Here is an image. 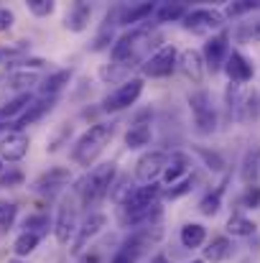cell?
I'll list each match as a JSON object with an SVG mask.
<instances>
[{
  "label": "cell",
  "instance_id": "cell-1",
  "mask_svg": "<svg viewBox=\"0 0 260 263\" xmlns=\"http://www.w3.org/2000/svg\"><path fill=\"white\" fill-rule=\"evenodd\" d=\"M112 136H115V125L112 123H94L92 128H87L85 133L77 138V143L72 148V161L77 166L89 169L99 159V154L107 148Z\"/></svg>",
  "mask_w": 260,
  "mask_h": 263
},
{
  "label": "cell",
  "instance_id": "cell-2",
  "mask_svg": "<svg viewBox=\"0 0 260 263\" xmlns=\"http://www.w3.org/2000/svg\"><path fill=\"white\" fill-rule=\"evenodd\" d=\"M115 176H117V166H115L112 161L94 166V169L79 181V186H77L82 204H85V207H92V204H97L99 199H105V197L110 194L112 184H115Z\"/></svg>",
  "mask_w": 260,
  "mask_h": 263
},
{
  "label": "cell",
  "instance_id": "cell-3",
  "mask_svg": "<svg viewBox=\"0 0 260 263\" xmlns=\"http://www.w3.org/2000/svg\"><path fill=\"white\" fill-rule=\"evenodd\" d=\"M189 105H191V112H194V130L199 136H209L217 130V112L212 107V97L209 92L199 89L194 95H189Z\"/></svg>",
  "mask_w": 260,
  "mask_h": 263
},
{
  "label": "cell",
  "instance_id": "cell-4",
  "mask_svg": "<svg viewBox=\"0 0 260 263\" xmlns=\"http://www.w3.org/2000/svg\"><path fill=\"white\" fill-rule=\"evenodd\" d=\"M161 238H164V228H161V222H158V225H148V228H138V230H133V233L128 235V240L123 243L120 251L138 261V258H141L143 253H148V248L156 246Z\"/></svg>",
  "mask_w": 260,
  "mask_h": 263
},
{
  "label": "cell",
  "instance_id": "cell-5",
  "mask_svg": "<svg viewBox=\"0 0 260 263\" xmlns=\"http://www.w3.org/2000/svg\"><path fill=\"white\" fill-rule=\"evenodd\" d=\"M186 31L196 33V36H204L209 31H219L225 26V13L219 10H212V8H196V10H189L184 15V23H181Z\"/></svg>",
  "mask_w": 260,
  "mask_h": 263
},
{
  "label": "cell",
  "instance_id": "cell-6",
  "mask_svg": "<svg viewBox=\"0 0 260 263\" xmlns=\"http://www.w3.org/2000/svg\"><path fill=\"white\" fill-rule=\"evenodd\" d=\"M143 92V80L141 77H133V80H125L117 89H112L105 100H102V110L105 112H117V110H125L130 105H135V100L141 97Z\"/></svg>",
  "mask_w": 260,
  "mask_h": 263
},
{
  "label": "cell",
  "instance_id": "cell-7",
  "mask_svg": "<svg viewBox=\"0 0 260 263\" xmlns=\"http://www.w3.org/2000/svg\"><path fill=\"white\" fill-rule=\"evenodd\" d=\"M178 64V51L176 46H161L151 59H143V77H151V80H161V77H169Z\"/></svg>",
  "mask_w": 260,
  "mask_h": 263
},
{
  "label": "cell",
  "instance_id": "cell-8",
  "mask_svg": "<svg viewBox=\"0 0 260 263\" xmlns=\"http://www.w3.org/2000/svg\"><path fill=\"white\" fill-rule=\"evenodd\" d=\"M227 57H230V33L227 31H219L217 36H212L204 44V67L214 74V72L225 69Z\"/></svg>",
  "mask_w": 260,
  "mask_h": 263
},
{
  "label": "cell",
  "instance_id": "cell-9",
  "mask_svg": "<svg viewBox=\"0 0 260 263\" xmlns=\"http://www.w3.org/2000/svg\"><path fill=\"white\" fill-rule=\"evenodd\" d=\"M164 217V207L161 202L156 204H148V207H141V210H123L120 207V225L123 228H148V225H158Z\"/></svg>",
  "mask_w": 260,
  "mask_h": 263
},
{
  "label": "cell",
  "instance_id": "cell-10",
  "mask_svg": "<svg viewBox=\"0 0 260 263\" xmlns=\"http://www.w3.org/2000/svg\"><path fill=\"white\" fill-rule=\"evenodd\" d=\"M105 225H107V217H105L102 212H89L85 217V222L77 228V235H74V240H72V253H74V256H82L87 243H89L92 238H97V235L105 230Z\"/></svg>",
  "mask_w": 260,
  "mask_h": 263
},
{
  "label": "cell",
  "instance_id": "cell-11",
  "mask_svg": "<svg viewBox=\"0 0 260 263\" xmlns=\"http://www.w3.org/2000/svg\"><path fill=\"white\" fill-rule=\"evenodd\" d=\"M166 159H169V154H164V151H148V154H143L138 159V164H135V176L143 184H153L158 176L164 174Z\"/></svg>",
  "mask_w": 260,
  "mask_h": 263
},
{
  "label": "cell",
  "instance_id": "cell-12",
  "mask_svg": "<svg viewBox=\"0 0 260 263\" xmlns=\"http://www.w3.org/2000/svg\"><path fill=\"white\" fill-rule=\"evenodd\" d=\"M69 181H72V172H69V169H64V166H54V169L44 172V174L33 181V189H36L38 194H49V197H51V194L62 192Z\"/></svg>",
  "mask_w": 260,
  "mask_h": 263
},
{
  "label": "cell",
  "instance_id": "cell-13",
  "mask_svg": "<svg viewBox=\"0 0 260 263\" xmlns=\"http://www.w3.org/2000/svg\"><path fill=\"white\" fill-rule=\"evenodd\" d=\"M56 100H59V97H41V100L31 102V105L21 112V118H15V120H13V130H15V133H23V128L33 125V123H36V120H41L46 112H51V110H54V105H56Z\"/></svg>",
  "mask_w": 260,
  "mask_h": 263
},
{
  "label": "cell",
  "instance_id": "cell-14",
  "mask_svg": "<svg viewBox=\"0 0 260 263\" xmlns=\"http://www.w3.org/2000/svg\"><path fill=\"white\" fill-rule=\"evenodd\" d=\"M77 233V212L69 202H64L59 207V215H56V222H54V235L62 246H67Z\"/></svg>",
  "mask_w": 260,
  "mask_h": 263
},
{
  "label": "cell",
  "instance_id": "cell-15",
  "mask_svg": "<svg viewBox=\"0 0 260 263\" xmlns=\"http://www.w3.org/2000/svg\"><path fill=\"white\" fill-rule=\"evenodd\" d=\"M28 148H31V141H28V136L26 133H8L5 138H3V143H0V159L3 161H21L26 154H28Z\"/></svg>",
  "mask_w": 260,
  "mask_h": 263
},
{
  "label": "cell",
  "instance_id": "cell-16",
  "mask_svg": "<svg viewBox=\"0 0 260 263\" xmlns=\"http://www.w3.org/2000/svg\"><path fill=\"white\" fill-rule=\"evenodd\" d=\"M176 67H178L181 74H184L186 80H191L194 85H199V82L204 80V57H202L196 49H186V51H181Z\"/></svg>",
  "mask_w": 260,
  "mask_h": 263
},
{
  "label": "cell",
  "instance_id": "cell-17",
  "mask_svg": "<svg viewBox=\"0 0 260 263\" xmlns=\"http://www.w3.org/2000/svg\"><path fill=\"white\" fill-rule=\"evenodd\" d=\"M225 72H227V77H230V82H235V85H245V82H250L253 80V64L240 54V51H230V57H227V62H225Z\"/></svg>",
  "mask_w": 260,
  "mask_h": 263
},
{
  "label": "cell",
  "instance_id": "cell-18",
  "mask_svg": "<svg viewBox=\"0 0 260 263\" xmlns=\"http://www.w3.org/2000/svg\"><path fill=\"white\" fill-rule=\"evenodd\" d=\"M161 184L153 181V184H146V186H135L133 194L128 197V202L123 204V210H141V207H148V204H156L158 197H161Z\"/></svg>",
  "mask_w": 260,
  "mask_h": 263
},
{
  "label": "cell",
  "instance_id": "cell-19",
  "mask_svg": "<svg viewBox=\"0 0 260 263\" xmlns=\"http://www.w3.org/2000/svg\"><path fill=\"white\" fill-rule=\"evenodd\" d=\"M189 166H191V161H189V156L186 154H181V151H173L169 154V159H166V169H164V184H176V181H181V179H186L189 174Z\"/></svg>",
  "mask_w": 260,
  "mask_h": 263
},
{
  "label": "cell",
  "instance_id": "cell-20",
  "mask_svg": "<svg viewBox=\"0 0 260 263\" xmlns=\"http://www.w3.org/2000/svg\"><path fill=\"white\" fill-rule=\"evenodd\" d=\"M153 13H156V3H138V5H130V8H120L117 26H133L135 28Z\"/></svg>",
  "mask_w": 260,
  "mask_h": 263
},
{
  "label": "cell",
  "instance_id": "cell-21",
  "mask_svg": "<svg viewBox=\"0 0 260 263\" xmlns=\"http://www.w3.org/2000/svg\"><path fill=\"white\" fill-rule=\"evenodd\" d=\"M153 138V130H151V123H133L128 130H125V146L128 148H143L148 146Z\"/></svg>",
  "mask_w": 260,
  "mask_h": 263
},
{
  "label": "cell",
  "instance_id": "cell-22",
  "mask_svg": "<svg viewBox=\"0 0 260 263\" xmlns=\"http://www.w3.org/2000/svg\"><path fill=\"white\" fill-rule=\"evenodd\" d=\"M69 82H72V69H59V72L49 74V77L41 82L38 92H41L44 97H59V92L67 87Z\"/></svg>",
  "mask_w": 260,
  "mask_h": 263
},
{
  "label": "cell",
  "instance_id": "cell-23",
  "mask_svg": "<svg viewBox=\"0 0 260 263\" xmlns=\"http://www.w3.org/2000/svg\"><path fill=\"white\" fill-rule=\"evenodd\" d=\"M31 102H33L31 92H21L18 97H13V100H8L5 105H0V125H3L5 120L21 118V112H23V110H26Z\"/></svg>",
  "mask_w": 260,
  "mask_h": 263
},
{
  "label": "cell",
  "instance_id": "cell-24",
  "mask_svg": "<svg viewBox=\"0 0 260 263\" xmlns=\"http://www.w3.org/2000/svg\"><path fill=\"white\" fill-rule=\"evenodd\" d=\"M230 253H232V243L225 235L212 238V243L204 248V263H222L230 258Z\"/></svg>",
  "mask_w": 260,
  "mask_h": 263
},
{
  "label": "cell",
  "instance_id": "cell-25",
  "mask_svg": "<svg viewBox=\"0 0 260 263\" xmlns=\"http://www.w3.org/2000/svg\"><path fill=\"white\" fill-rule=\"evenodd\" d=\"M89 15H92V5L89 3H74L69 15H67V28L69 31H85L87 23H89Z\"/></svg>",
  "mask_w": 260,
  "mask_h": 263
},
{
  "label": "cell",
  "instance_id": "cell-26",
  "mask_svg": "<svg viewBox=\"0 0 260 263\" xmlns=\"http://www.w3.org/2000/svg\"><path fill=\"white\" fill-rule=\"evenodd\" d=\"M28 59V44L26 41H15V44H8V46H0V64L8 67V64H23Z\"/></svg>",
  "mask_w": 260,
  "mask_h": 263
},
{
  "label": "cell",
  "instance_id": "cell-27",
  "mask_svg": "<svg viewBox=\"0 0 260 263\" xmlns=\"http://www.w3.org/2000/svg\"><path fill=\"white\" fill-rule=\"evenodd\" d=\"M181 246L184 248H199V246H204V240H207V230H204V225H199V222H186L184 228H181Z\"/></svg>",
  "mask_w": 260,
  "mask_h": 263
},
{
  "label": "cell",
  "instance_id": "cell-28",
  "mask_svg": "<svg viewBox=\"0 0 260 263\" xmlns=\"http://www.w3.org/2000/svg\"><path fill=\"white\" fill-rule=\"evenodd\" d=\"M186 5L184 3H161L156 8V21L158 23H173V21H184L186 15Z\"/></svg>",
  "mask_w": 260,
  "mask_h": 263
},
{
  "label": "cell",
  "instance_id": "cell-29",
  "mask_svg": "<svg viewBox=\"0 0 260 263\" xmlns=\"http://www.w3.org/2000/svg\"><path fill=\"white\" fill-rule=\"evenodd\" d=\"M38 243H41V235H36V233H21L18 238H15V243H13V253H15V258H26V256H31L36 248H38Z\"/></svg>",
  "mask_w": 260,
  "mask_h": 263
},
{
  "label": "cell",
  "instance_id": "cell-30",
  "mask_svg": "<svg viewBox=\"0 0 260 263\" xmlns=\"http://www.w3.org/2000/svg\"><path fill=\"white\" fill-rule=\"evenodd\" d=\"M222 192H225V181H222L214 192H209V194H204V197H202V202H199V212H202V215H207V217L217 215V212H219V207H222Z\"/></svg>",
  "mask_w": 260,
  "mask_h": 263
},
{
  "label": "cell",
  "instance_id": "cell-31",
  "mask_svg": "<svg viewBox=\"0 0 260 263\" xmlns=\"http://www.w3.org/2000/svg\"><path fill=\"white\" fill-rule=\"evenodd\" d=\"M227 233L235 235V238H248V235L255 233V222L248 220V217H243V215H232L227 220Z\"/></svg>",
  "mask_w": 260,
  "mask_h": 263
},
{
  "label": "cell",
  "instance_id": "cell-32",
  "mask_svg": "<svg viewBox=\"0 0 260 263\" xmlns=\"http://www.w3.org/2000/svg\"><path fill=\"white\" fill-rule=\"evenodd\" d=\"M258 166H260V148H253L248 156H245V161H243V181H255V176H258Z\"/></svg>",
  "mask_w": 260,
  "mask_h": 263
},
{
  "label": "cell",
  "instance_id": "cell-33",
  "mask_svg": "<svg viewBox=\"0 0 260 263\" xmlns=\"http://www.w3.org/2000/svg\"><path fill=\"white\" fill-rule=\"evenodd\" d=\"M194 181H196V176H186V179L176 181L173 186L164 189V192H161V197H166V199H178V197H184V194H189V192L194 189Z\"/></svg>",
  "mask_w": 260,
  "mask_h": 263
},
{
  "label": "cell",
  "instance_id": "cell-34",
  "mask_svg": "<svg viewBox=\"0 0 260 263\" xmlns=\"http://www.w3.org/2000/svg\"><path fill=\"white\" fill-rule=\"evenodd\" d=\"M38 82V74L36 72H13L10 77H8V87L10 89H26L31 87V85H36Z\"/></svg>",
  "mask_w": 260,
  "mask_h": 263
},
{
  "label": "cell",
  "instance_id": "cell-35",
  "mask_svg": "<svg viewBox=\"0 0 260 263\" xmlns=\"http://www.w3.org/2000/svg\"><path fill=\"white\" fill-rule=\"evenodd\" d=\"M15 215H18V207L8 199H0V228L3 230H10L13 222H15Z\"/></svg>",
  "mask_w": 260,
  "mask_h": 263
},
{
  "label": "cell",
  "instance_id": "cell-36",
  "mask_svg": "<svg viewBox=\"0 0 260 263\" xmlns=\"http://www.w3.org/2000/svg\"><path fill=\"white\" fill-rule=\"evenodd\" d=\"M23 228H26V233L44 235V233L49 230V217H46V215H31V217H26Z\"/></svg>",
  "mask_w": 260,
  "mask_h": 263
},
{
  "label": "cell",
  "instance_id": "cell-37",
  "mask_svg": "<svg viewBox=\"0 0 260 263\" xmlns=\"http://www.w3.org/2000/svg\"><path fill=\"white\" fill-rule=\"evenodd\" d=\"M258 8H260V3H253V0H240V3H230V5L225 8V15L237 18V15H245V13L258 10Z\"/></svg>",
  "mask_w": 260,
  "mask_h": 263
},
{
  "label": "cell",
  "instance_id": "cell-38",
  "mask_svg": "<svg viewBox=\"0 0 260 263\" xmlns=\"http://www.w3.org/2000/svg\"><path fill=\"white\" fill-rule=\"evenodd\" d=\"M196 154L204 159V164H207L212 172H222V169H225V159H222L217 151H209V148H196Z\"/></svg>",
  "mask_w": 260,
  "mask_h": 263
},
{
  "label": "cell",
  "instance_id": "cell-39",
  "mask_svg": "<svg viewBox=\"0 0 260 263\" xmlns=\"http://www.w3.org/2000/svg\"><path fill=\"white\" fill-rule=\"evenodd\" d=\"M54 3L51 0H28V10L36 15V18H46V15H51L54 13Z\"/></svg>",
  "mask_w": 260,
  "mask_h": 263
},
{
  "label": "cell",
  "instance_id": "cell-40",
  "mask_svg": "<svg viewBox=\"0 0 260 263\" xmlns=\"http://www.w3.org/2000/svg\"><path fill=\"white\" fill-rule=\"evenodd\" d=\"M18 184H23V172L18 169H10L0 176V186H18Z\"/></svg>",
  "mask_w": 260,
  "mask_h": 263
},
{
  "label": "cell",
  "instance_id": "cell-41",
  "mask_svg": "<svg viewBox=\"0 0 260 263\" xmlns=\"http://www.w3.org/2000/svg\"><path fill=\"white\" fill-rule=\"evenodd\" d=\"M243 204L245 207H260V186H248L245 194H243Z\"/></svg>",
  "mask_w": 260,
  "mask_h": 263
},
{
  "label": "cell",
  "instance_id": "cell-42",
  "mask_svg": "<svg viewBox=\"0 0 260 263\" xmlns=\"http://www.w3.org/2000/svg\"><path fill=\"white\" fill-rule=\"evenodd\" d=\"M110 41H112V28L102 26V31L97 33V39H94V44H92V49H94V51H99V49H105Z\"/></svg>",
  "mask_w": 260,
  "mask_h": 263
},
{
  "label": "cell",
  "instance_id": "cell-43",
  "mask_svg": "<svg viewBox=\"0 0 260 263\" xmlns=\"http://www.w3.org/2000/svg\"><path fill=\"white\" fill-rule=\"evenodd\" d=\"M69 136H72V125H64V128L56 133V138H51V141H49V151H51V154H54V151H59V146H62Z\"/></svg>",
  "mask_w": 260,
  "mask_h": 263
},
{
  "label": "cell",
  "instance_id": "cell-44",
  "mask_svg": "<svg viewBox=\"0 0 260 263\" xmlns=\"http://www.w3.org/2000/svg\"><path fill=\"white\" fill-rule=\"evenodd\" d=\"M13 23H15L13 10H10V8H0V33L8 31V28H13Z\"/></svg>",
  "mask_w": 260,
  "mask_h": 263
},
{
  "label": "cell",
  "instance_id": "cell-45",
  "mask_svg": "<svg viewBox=\"0 0 260 263\" xmlns=\"http://www.w3.org/2000/svg\"><path fill=\"white\" fill-rule=\"evenodd\" d=\"M110 263H135V258H130L128 253H123V251H117L115 256H112V261Z\"/></svg>",
  "mask_w": 260,
  "mask_h": 263
},
{
  "label": "cell",
  "instance_id": "cell-46",
  "mask_svg": "<svg viewBox=\"0 0 260 263\" xmlns=\"http://www.w3.org/2000/svg\"><path fill=\"white\" fill-rule=\"evenodd\" d=\"M79 263H99V253H82Z\"/></svg>",
  "mask_w": 260,
  "mask_h": 263
},
{
  "label": "cell",
  "instance_id": "cell-47",
  "mask_svg": "<svg viewBox=\"0 0 260 263\" xmlns=\"http://www.w3.org/2000/svg\"><path fill=\"white\" fill-rule=\"evenodd\" d=\"M151 263H171V261H169L166 256H153V261Z\"/></svg>",
  "mask_w": 260,
  "mask_h": 263
},
{
  "label": "cell",
  "instance_id": "cell-48",
  "mask_svg": "<svg viewBox=\"0 0 260 263\" xmlns=\"http://www.w3.org/2000/svg\"><path fill=\"white\" fill-rule=\"evenodd\" d=\"M5 174V161H3V159H0V176Z\"/></svg>",
  "mask_w": 260,
  "mask_h": 263
},
{
  "label": "cell",
  "instance_id": "cell-49",
  "mask_svg": "<svg viewBox=\"0 0 260 263\" xmlns=\"http://www.w3.org/2000/svg\"><path fill=\"white\" fill-rule=\"evenodd\" d=\"M8 263H23V261L21 258H13V261H8Z\"/></svg>",
  "mask_w": 260,
  "mask_h": 263
},
{
  "label": "cell",
  "instance_id": "cell-50",
  "mask_svg": "<svg viewBox=\"0 0 260 263\" xmlns=\"http://www.w3.org/2000/svg\"><path fill=\"white\" fill-rule=\"evenodd\" d=\"M191 263H204V261H191Z\"/></svg>",
  "mask_w": 260,
  "mask_h": 263
},
{
  "label": "cell",
  "instance_id": "cell-51",
  "mask_svg": "<svg viewBox=\"0 0 260 263\" xmlns=\"http://www.w3.org/2000/svg\"><path fill=\"white\" fill-rule=\"evenodd\" d=\"M0 128H3V125H0Z\"/></svg>",
  "mask_w": 260,
  "mask_h": 263
}]
</instances>
